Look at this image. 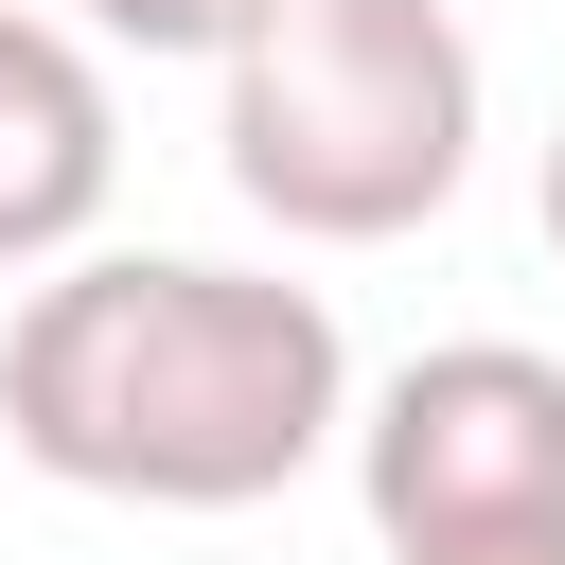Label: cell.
Wrapping results in <instances>:
<instances>
[{
    "label": "cell",
    "instance_id": "277c9868",
    "mask_svg": "<svg viewBox=\"0 0 565 565\" xmlns=\"http://www.w3.org/2000/svg\"><path fill=\"white\" fill-rule=\"evenodd\" d=\"M124 194V88L53 0H0V265H88Z\"/></svg>",
    "mask_w": 565,
    "mask_h": 565
},
{
    "label": "cell",
    "instance_id": "8992f818",
    "mask_svg": "<svg viewBox=\"0 0 565 565\" xmlns=\"http://www.w3.org/2000/svg\"><path fill=\"white\" fill-rule=\"evenodd\" d=\"M388 565H565V512H530V530H459V547H388Z\"/></svg>",
    "mask_w": 565,
    "mask_h": 565
},
{
    "label": "cell",
    "instance_id": "52a82bcc",
    "mask_svg": "<svg viewBox=\"0 0 565 565\" xmlns=\"http://www.w3.org/2000/svg\"><path fill=\"white\" fill-rule=\"evenodd\" d=\"M530 194H547V247H565V124H547V177H530Z\"/></svg>",
    "mask_w": 565,
    "mask_h": 565
},
{
    "label": "cell",
    "instance_id": "5b68a950",
    "mask_svg": "<svg viewBox=\"0 0 565 565\" xmlns=\"http://www.w3.org/2000/svg\"><path fill=\"white\" fill-rule=\"evenodd\" d=\"M53 18H71L88 53H212V71H230L282 0H53Z\"/></svg>",
    "mask_w": 565,
    "mask_h": 565
},
{
    "label": "cell",
    "instance_id": "3957f363",
    "mask_svg": "<svg viewBox=\"0 0 565 565\" xmlns=\"http://www.w3.org/2000/svg\"><path fill=\"white\" fill-rule=\"evenodd\" d=\"M353 494L388 547H459V530H530L565 512V353L530 335H441L388 388H353Z\"/></svg>",
    "mask_w": 565,
    "mask_h": 565
},
{
    "label": "cell",
    "instance_id": "7a4b0ae2",
    "mask_svg": "<svg viewBox=\"0 0 565 565\" xmlns=\"http://www.w3.org/2000/svg\"><path fill=\"white\" fill-rule=\"evenodd\" d=\"M477 124H494V88H477L459 0H282L230 53L212 159L282 247H406L459 212Z\"/></svg>",
    "mask_w": 565,
    "mask_h": 565
},
{
    "label": "cell",
    "instance_id": "6da1fadb",
    "mask_svg": "<svg viewBox=\"0 0 565 565\" xmlns=\"http://www.w3.org/2000/svg\"><path fill=\"white\" fill-rule=\"evenodd\" d=\"M0 441L124 512H265L353 441V335L282 265L88 247L0 318Z\"/></svg>",
    "mask_w": 565,
    "mask_h": 565
}]
</instances>
